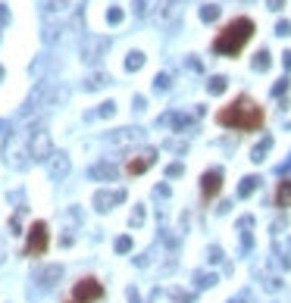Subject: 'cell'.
<instances>
[{"label":"cell","instance_id":"cell-24","mask_svg":"<svg viewBox=\"0 0 291 303\" xmlns=\"http://www.w3.org/2000/svg\"><path fill=\"white\" fill-rule=\"evenodd\" d=\"M216 282V275H210V272H201V275H197V285H201V288H210Z\"/></svg>","mask_w":291,"mask_h":303},{"label":"cell","instance_id":"cell-2","mask_svg":"<svg viewBox=\"0 0 291 303\" xmlns=\"http://www.w3.org/2000/svg\"><path fill=\"white\" fill-rule=\"evenodd\" d=\"M254 28H257V25H254V19H248V16H238V19L226 22V25L216 31V38H213V53H219V56H238L251 44Z\"/></svg>","mask_w":291,"mask_h":303},{"label":"cell","instance_id":"cell-11","mask_svg":"<svg viewBox=\"0 0 291 303\" xmlns=\"http://www.w3.org/2000/svg\"><path fill=\"white\" fill-rule=\"evenodd\" d=\"M110 141L116 144V147H129V144H138L141 141V128H119Z\"/></svg>","mask_w":291,"mask_h":303},{"label":"cell","instance_id":"cell-3","mask_svg":"<svg viewBox=\"0 0 291 303\" xmlns=\"http://www.w3.org/2000/svg\"><path fill=\"white\" fill-rule=\"evenodd\" d=\"M103 297H107V288H103L94 275H81L63 303H100Z\"/></svg>","mask_w":291,"mask_h":303},{"label":"cell","instance_id":"cell-18","mask_svg":"<svg viewBox=\"0 0 291 303\" xmlns=\"http://www.w3.org/2000/svg\"><path fill=\"white\" fill-rule=\"evenodd\" d=\"M107 81H110V78L103 75V72H94V75H91V78L85 81V88H88V91H97V88H103V85H107Z\"/></svg>","mask_w":291,"mask_h":303},{"label":"cell","instance_id":"cell-16","mask_svg":"<svg viewBox=\"0 0 291 303\" xmlns=\"http://www.w3.org/2000/svg\"><path fill=\"white\" fill-rule=\"evenodd\" d=\"M141 66H144V53H141V50H132L129 60H125V69H129V72H135V69H141Z\"/></svg>","mask_w":291,"mask_h":303},{"label":"cell","instance_id":"cell-34","mask_svg":"<svg viewBox=\"0 0 291 303\" xmlns=\"http://www.w3.org/2000/svg\"><path fill=\"white\" fill-rule=\"evenodd\" d=\"M285 66H288V69H291V50H288V53H285Z\"/></svg>","mask_w":291,"mask_h":303},{"label":"cell","instance_id":"cell-15","mask_svg":"<svg viewBox=\"0 0 291 303\" xmlns=\"http://www.w3.org/2000/svg\"><path fill=\"white\" fill-rule=\"evenodd\" d=\"M257 184H260V178H257V175H248V178H244V181L238 184V197L254 194V191H257Z\"/></svg>","mask_w":291,"mask_h":303},{"label":"cell","instance_id":"cell-4","mask_svg":"<svg viewBox=\"0 0 291 303\" xmlns=\"http://www.w3.org/2000/svg\"><path fill=\"white\" fill-rule=\"evenodd\" d=\"M25 235H28V238H25V256H28V260H38V256L47 253V247H50V228H47L44 219L31 222Z\"/></svg>","mask_w":291,"mask_h":303},{"label":"cell","instance_id":"cell-29","mask_svg":"<svg viewBox=\"0 0 291 303\" xmlns=\"http://www.w3.org/2000/svg\"><path fill=\"white\" fill-rule=\"evenodd\" d=\"M113 110H116V103H103V107H100V116H113Z\"/></svg>","mask_w":291,"mask_h":303},{"label":"cell","instance_id":"cell-25","mask_svg":"<svg viewBox=\"0 0 291 303\" xmlns=\"http://www.w3.org/2000/svg\"><path fill=\"white\" fill-rule=\"evenodd\" d=\"M69 6V0H47V9L50 13H56V9H66Z\"/></svg>","mask_w":291,"mask_h":303},{"label":"cell","instance_id":"cell-21","mask_svg":"<svg viewBox=\"0 0 291 303\" xmlns=\"http://www.w3.org/2000/svg\"><path fill=\"white\" fill-rule=\"evenodd\" d=\"M129 250H132V238L122 235L119 241H116V253H129Z\"/></svg>","mask_w":291,"mask_h":303},{"label":"cell","instance_id":"cell-32","mask_svg":"<svg viewBox=\"0 0 291 303\" xmlns=\"http://www.w3.org/2000/svg\"><path fill=\"white\" fill-rule=\"evenodd\" d=\"M6 19H9V16H6V6L0 3V22H6Z\"/></svg>","mask_w":291,"mask_h":303},{"label":"cell","instance_id":"cell-8","mask_svg":"<svg viewBox=\"0 0 291 303\" xmlns=\"http://www.w3.org/2000/svg\"><path fill=\"white\" fill-rule=\"evenodd\" d=\"M122 200H125V191L122 188H103V191H97L94 197H91V203H94L97 213H110V209L116 203H122Z\"/></svg>","mask_w":291,"mask_h":303},{"label":"cell","instance_id":"cell-12","mask_svg":"<svg viewBox=\"0 0 291 303\" xmlns=\"http://www.w3.org/2000/svg\"><path fill=\"white\" fill-rule=\"evenodd\" d=\"M88 175L94 181H116V166L113 162H94V166L88 169Z\"/></svg>","mask_w":291,"mask_h":303},{"label":"cell","instance_id":"cell-27","mask_svg":"<svg viewBox=\"0 0 291 303\" xmlns=\"http://www.w3.org/2000/svg\"><path fill=\"white\" fill-rule=\"evenodd\" d=\"M107 22H122V9H110V13H107Z\"/></svg>","mask_w":291,"mask_h":303},{"label":"cell","instance_id":"cell-28","mask_svg":"<svg viewBox=\"0 0 291 303\" xmlns=\"http://www.w3.org/2000/svg\"><path fill=\"white\" fill-rule=\"evenodd\" d=\"M163 88H169V75H157V91H163Z\"/></svg>","mask_w":291,"mask_h":303},{"label":"cell","instance_id":"cell-26","mask_svg":"<svg viewBox=\"0 0 291 303\" xmlns=\"http://www.w3.org/2000/svg\"><path fill=\"white\" fill-rule=\"evenodd\" d=\"M9 235H22V225H19V216L9 219Z\"/></svg>","mask_w":291,"mask_h":303},{"label":"cell","instance_id":"cell-1","mask_svg":"<svg viewBox=\"0 0 291 303\" xmlns=\"http://www.w3.org/2000/svg\"><path fill=\"white\" fill-rule=\"evenodd\" d=\"M216 122L223 128H235V132H260L266 122V113L263 107H257V100H251L248 94H238L216 113Z\"/></svg>","mask_w":291,"mask_h":303},{"label":"cell","instance_id":"cell-10","mask_svg":"<svg viewBox=\"0 0 291 303\" xmlns=\"http://www.w3.org/2000/svg\"><path fill=\"white\" fill-rule=\"evenodd\" d=\"M69 169H72V166H69V156L66 153H53L50 156V178L53 181H63L69 175Z\"/></svg>","mask_w":291,"mask_h":303},{"label":"cell","instance_id":"cell-13","mask_svg":"<svg viewBox=\"0 0 291 303\" xmlns=\"http://www.w3.org/2000/svg\"><path fill=\"white\" fill-rule=\"evenodd\" d=\"M60 278H63V266H44L41 275H38V282H41L44 288H53Z\"/></svg>","mask_w":291,"mask_h":303},{"label":"cell","instance_id":"cell-7","mask_svg":"<svg viewBox=\"0 0 291 303\" xmlns=\"http://www.w3.org/2000/svg\"><path fill=\"white\" fill-rule=\"evenodd\" d=\"M219 191H223V169H207L201 175V197H204V203L216 200Z\"/></svg>","mask_w":291,"mask_h":303},{"label":"cell","instance_id":"cell-6","mask_svg":"<svg viewBox=\"0 0 291 303\" xmlns=\"http://www.w3.org/2000/svg\"><path fill=\"white\" fill-rule=\"evenodd\" d=\"M157 162V150L154 147H141V150H135V153L125 159V175H144V172L150 169Z\"/></svg>","mask_w":291,"mask_h":303},{"label":"cell","instance_id":"cell-20","mask_svg":"<svg viewBox=\"0 0 291 303\" xmlns=\"http://www.w3.org/2000/svg\"><path fill=\"white\" fill-rule=\"evenodd\" d=\"M223 91H226V78L216 75V78L210 81V94H223Z\"/></svg>","mask_w":291,"mask_h":303},{"label":"cell","instance_id":"cell-30","mask_svg":"<svg viewBox=\"0 0 291 303\" xmlns=\"http://www.w3.org/2000/svg\"><path fill=\"white\" fill-rule=\"evenodd\" d=\"M276 31H279V34H288V31H291V22H279Z\"/></svg>","mask_w":291,"mask_h":303},{"label":"cell","instance_id":"cell-19","mask_svg":"<svg viewBox=\"0 0 291 303\" xmlns=\"http://www.w3.org/2000/svg\"><path fill=\"white\" fill-rule=\"evenodd\" d=\"M254 69H257V72H263V69H270V50H260L257 56H254Z\"/></svg>","mask_w":291,"mask_h":303},{"label":"cell","instance_id":"cell-9","mask_svg":"<svg viewBox=\"0 0 291 303\" xmlns=\"http://www.w3.org/2000/svg\"><path fill=\"white\" fill-rule=\"evenodd\" d=\"M107 47H110V41H107V38H88L85 44H81V56H85L88 63H97Z\"/></svg>","mask_w":291,"mask_h":303},{"label":"cell","instance_id":"cell-5","mask_svg":"<svg viewBox=\"0 0 291 303\" xmlns=\"http://www.w3.org/2000/svg\"><path fill=\"white\" fill-rule=\"evenodd\" d=\"M28 156H31L34 162H50V156H53V141H50V135L44 132V128L31 132V138H28Z\"/></svg>","mask_w":291,"mask_h":303},{"label":"cell","instance_id":"cell-14","mask_svg":"<svg viewBox=\"0 0 291 303\" xmlns=\"http://www.w3.org/2000/svg\"><path fill=\"white\" fill-rule=\"evenodd\" d=\"M276 206H282V209L291 206V178L279 181V188H276Z\"/></svg>","mask_w":291,"mask_h":303},{"label":"cell","instance_id":"cell-17","mask_svg":"<svg viewBox=\"0 0 291 303\" xmlns=\"http://www.w3.org/2000/svg\"><path fill=\"white\" fill-rule=\"evenodd\" d=\"M270 147H273V141H270V138H266V141H260L257 147H254L251 159H254V162H263V159H266V150H270Z\"/></svg>","mask_w":291,"mask_h":303},{"label":"cell","instance_id":"cell-22","mask_svg":"<svg viewBox=\"0 0 291 303\" xmlns=\"http://www.w3.org/2000/svg\"><path fill=\"white\" fill-rule=\"evenodd\" d=\"M216 16H219V6H204V9H201V19H204V22H213Z\"/></svg>","mask_w":291,"mask_h":303},{"label":"cell","instance_id":"cell-31","mask_svg":"<svg viewBox=\"0 0 291 303\" xmlns=\"http://www.w3.org/2000/svg\"><path fill=\"white\" fill-rule=\"evenodd\" d=\"M285 6V0H270V9H282Z\"/></svg>","mask_w":291,"mask_h":303},{"label":"cell","instance_id":"cell-23","mask_svg":"<svg viewBox=\"0 0 291 303\" xmlns=\"http://www.w3.org/2000/svg\"><path fill=\"white\" fill-rule=\"evenodd\" d=\"M144 222V206H135V213H132V219H129V225L135 228V225H141Z\"/></svg>","mask_w":291,"mask_h":303},{"label":"cell","instance_id":"cell-33","mask_svg":"<svg viewBox=\"0 0 291 303\" xmlns=\"http://www.w3.org/2000/svg\"><path fill=\"white\" fill-rule=\"evenodd\" d=\"M176 303H188V297H185V294H176Z\"/></svg>","mask_w":291,"mask_h":303}]
</instances>
